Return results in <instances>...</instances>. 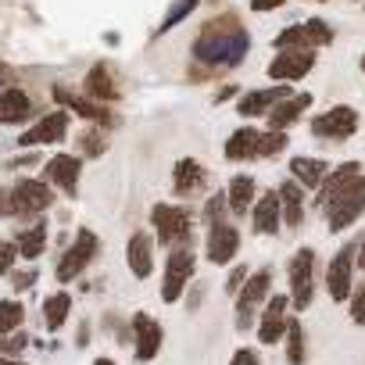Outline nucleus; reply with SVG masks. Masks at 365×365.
<instances>
[{"label": "nucleus", "instance_id": "1", "mask_svg": "<svg viewBox=\"0 0 365 365\" xmlns=\"http://www.w3.org/2000/svg\"><path fill=\"white\" fill-rule=\"evenodd\" d=\"M247 51H251V33L233 15L212 19L194 40V58L208 68H237L247 58Z\"/></svg>", "mask_w": 365, "mask_h": 365}, {"label": "nucleus", "instance_id": "2", "mask_svg": "<svg viewBox=\"0 0 365 365\" xmlns=\"http://www.w3.org/2000/svg\"><path fill=\"white\" fill-rule=\"evenodd\" d=\"M322 212H326V226H329V233H344V230H351V226L365 215V172L351 175L344 187H336V190L329 194V201L322 205Z\"/></svg>", "mask_w": 365, "mask_h": 365}, {"label": "nucleus", "instance_id": "3", "mask_svg": "<svg viewBox=\"0 0 365 365\" xmlns=\"http://www.w3.org/2000/svg\"><path fill=\"white\" fill-rule=\"evenodd\" d=\"M150 230L154 240L161 247H190V233H194V212L187 205H150Z\"/></svg>", "mask_w": 365, "mask_h": 365}, {"label": "nucleus", "instance_id": "4", "mask_svg": "<svg viewBox=\"0 0 365 365\" xmlns=\"http://www.w3.org/2000/svg\"><path fill=\"white\" fill-rule=\"evenodd\" d=\"M197 272V251L194 247H172L165 255V272H161V301L165 304H175L182 301V294H187L190 279Z\"/></svg>", "mask_w": 365, "mask_h": 365}, {"label": "nucleus", "instance_id": "5", "mask_svg": "<svg viewBox=\"0 0 365 365\" xmlns=\"http://www.w3.org/2000/svg\"><path fill=\"white\" fill-rule=\"evenodd\" d=\"M97 255H101V237L93 233V230H79L76 233V240L68 244V251L58 258V265H54V276H58V283H72V279H79L93 262H97Z\"/></svg>", "mask_w": 365, "mask_h": 365}, {"label": "nucleus", "instance_id": "6", "mask_svg": "<svg viewBox=\"0 0 365 365\" xmlns=\"http://www.w3.org/2000/svg\"><path fill=\"white\" fill-rule=\"evenodd\" d=\"M272 297V269H258L247 276V283L240 287V294L233 297L237 301V329L247 333L255 322H258V308Z\"/></svg>", "mask_w": 365, "mask_h": 365}, {"label": "nucleus", "instance_id": "7", "mask_svg": "<svg viewBox=\"0 0 365 365\" xmlns=\"http://www.w3.org/2000/svg\"><path fill=\"white\" fill-rule=\"evenodd\" d=\"M11 197H15V215H22V219L43 215L54 208V187L36 175H19L11 182Z\"/></svg>", "mask_w": 365, "mask_h": 365}, {"label": "nucleus", "instance_id": "8", "mask_svg": "<svg viewBox=\"0 0 365 365\" xmlns=\"http://www.w3.org/2000/svg\"><path fill=\"white\" fill-rule=\"evenodd\" d=\"M287 276H290V294L287 297H290V304L297 312H304L312 304V297H315V251L312 247H301L290 258Z\"/></svg>", "mask_w": 365, "mask_h": 365}, {"label": "nucleus", "instance_id": "9", "mask_svg": "<svg viewBox=\"0 0 365 365\" xmlns=\"http://www.w3.org/2000/svg\"><path fill=\"white\" fill-rule=\"evenodd\" d=\"M79 179H83V158L79 154H51L43 161V182H51L54 190H61L68 201L79 197Z\"/></svg>", "mask_w": 365, "mask_h": 365}, {"label": "nucleus", "instance_id": "10", "mask_svg": "<svg viewBox=\"0 0 365 365\" xmlns=\"http://www.w3.org/2000/svg\"><path fill=\"white\" fill-rule=\"evenodd\" d=\"M333 43V26L326 19H308V22H297L290 29H283L272 47L276 51H287V47H304V51H315V47H329Z\"/></svg>", "mask_w": 365, "mask_h": 365}, {"label": "nucleus", "instance_id": "11", "mask_svg": "<svg viewBox=\"0 0 365 365\" xmlns=\"http://www.w3.org/2000/svg\"><path fill=\"white\" fill-rule=\"evenodd\" d=\"M308 129H312V136H319V140H347V136L358 133V111H354L351 104H333V108H326L322 115H315Z\"/></svg>", "mask_w": 365, "mask_h": 365}, {"label": "nucleus", "instance_id": "12", "mask_svg": "<svg viewBox=\"0 0 365 365\" xmlns=\"http://www.w3.org/2000/svg\"><path fill=\"white\" fill-rule=\"evenodd\" d=\"M129 329H133V358L136 361H154L158 351H161V344H165L161 322L150 312H136L129 319Z\"/></svg>", "mask_w": 365, "mask_h": 365}, {"label": "nucleus", "instance_id": "13", "mask_svg": "<svg viewBox=\"0 0 365 365\" xmlns=\"http://www.w3.org/2000/svg\"><path fill=\"white\" fill-rule=\"evenodd\" d=\"M312 68H315V51H304V47H287V51H279V54L269 61V76H272L276 83H283V86L304 79Z\"/></svg>", "mask_w": 365, "mask_h": 365}, {"label": "nucleus", "instance_id": "14", "mask_svg": "<svg viewBox=\"0 0 365 365\" xmlns=\"http://www.w3.org/2000/svg\"><path fill=\"white\" fill-rule=\"evenodd\" d=\"M326 290L336 304L351 297V290H354V244H344L333 255V262L326 269Z\"/></svg>", "mask_w": 365, "mask_h": 365}, {"label": "nucleus", "instance_id": "15", "mask_svg": "<svg viewBox=\"0 0 365 365\" xmlns=\"http://www.w3.org/2000/svg\"><path fill=\"white\" fill-rule=\"evenodd\" d=\"M287 308H290V297H287V294H272V297L262 304V315H258V322H255L262 344L272 347V344L283 340V333H287V319H290Z\"/></svg>", "mask_w": 365, "mask_h": 365}, {"label": "nucleus", "instance_id": "16", "mask_svg": "<svg viewBox=\"0 0 365 365\" xmlns=\"http://www.w3.org/2000/svg\"><path fill=\"white\" fill-rule=\"evenodd\" d=\"M54 97H58V104H61L65 111L86 118V122L97 125V129H104V125L115 122V115L108 111V104H97V101H90V97H83V93H72L68 86H54Z\"/></svg>", "mask_w": 365, "mask_h": 365}, {"label": "nucleus", "instance_id": "17", "mask_svg": "<svg viewBox=\"0 0 365 365\" xmlns=\"http://www.w3.org/2000/svg\"><path fill=\"white\" fill-rule=\"evenodd\" d=\"M68 136V111L61 108V111H51V115H43L36 125H29L22 136H19V147H51V143H61Z\"/></svg>", "mask_w": 365, "mask_h": 365}, {"label": "nucleus", "instance_id": "18", "mask_svg": "<svg viewBox=\"0 0 365 365\" xmlns=\"http://www.w3.org/2000/svg\"><path fill=\"white\" fill-rule=\"evenodd\" d=\"M240 255V230L237 226H212L208 237H205V258L212 265H233V258Z\"/></svg>", "mask_w": 365, "mask_h": 365}, {"label": "nucleus", "instance_id": "19", "mask_svg": "<svg viewBox=\"0 0 365 365\" xmlns=\"http://www.w3.org/2000/svg\"><path fill=\"white\" fill-rule=\"evenodd\" d=\"M208 182V168L197 158H179L172 165V194L175 197H197Z\"/></svg>", "mask_w": 365, "mask_h": 365}, {"label": "nucleus", "instance_id": "20", "mask_svg": "<svg viewBox=\"0 0 365 365\" xmlns=\"http://www.w3.org/2000/svg\"><path fill=\"white\" fill-rule=\"evenodd\" d=\"M125 265H129V276L133 279H147L154 272V240L147 233H129L125 240Z\"/></svg>", "mask_w": 365, "mask_h": 365}, {"label": "nucleus", "instance_id": "21", "mask_svg": "<svg viewBox=\"0 0 365 365\" xmlns=\"http://www.w3.org/2000/svg\"><path fill=\"white\" fill-rule=\"evenodd\" d=\"M290 90L279 83V86H265V90H247L240 101H237V111L240 118H258V115H269L279 101H287Z\"/></svg>", "mask_w": 365, "mask_h": 365}, {"label": "nucleus", "instance_id": "22", "mask_svg": "<svg viewBox=\"0 0 365 365\" xmlns=\"http://www.w3.org/2000/svg\"><path fill=\"white\" fill-rule=\"evenodd\" d=\"M279 222H283V215H279V194L276 190H265L251 205V226H255L258 237H276L279 233Z\"/></svg>", "mask_w": 365, "mask_h": 365}, {"label": "nucleus", "instance_id": "23", "mask_svg": "<svg viewBox=\"0 0 365 365\" xmlns=\"http://www.w3.org/2000/svg\"><path fill=\"white\" fill-rule=\"evenodd\" d=\"M308 108H312V93H290L287 101H279V104L265 115V118H269V129H272V133H287Z\"/></svg>", "mask_w": 365, "mask_h": 365}, {"label": "nucleus", "instance_id": "24", "mask_svg": "<svg viewBox=\"0 0 365 365\" xmlns=\"http://www.w3.org/2000/svg\"><path fill=\"white\" fill-rule=\"evenodd\" d=\"M276 194H279V215H283V226H287V230H301V226H304V190L297 187L294 179H287Z\"/></svg>", "mask_w": 365, "mask_h": 365}, {"label": "nucleus", "instance_id": "25", "mask_svg": "<svg viewBox=\"0 0 365 365\" xmlns=\"http://www.w3.org/2000/svg\"><path fill=\"white\" fill-rule=\"evenodd\" d=\"M33 104H29V93L19 90V86H4L0 90V125H22L29 118Z\"/></svg>", "mask_w": 365, "mask_h": 365}, {"label": "nucleus", "instance_id": "26", "mask_svg": "<svg viewBox=\"0 0 365 365\" xmlns=\"http://www.w3.org/2000/svg\"><path fill=\"white\" fill-rule=\"evenodd\" d=\"M83 97H90V101H97V104L118 101L115 79H111V72H108V65H104V61H97V65L86 72V79H83Z\"/></svg>", "mask_w": 365, "mask_h": 365}, {"label": "nucleus", "instance_id": "27", "mask_svg": "<svg viewBox=\"0 0 365 365\" xmlns=\"http://www.w3.org/2000/svg\"><path fill=\"white\" fill-rule=\"evenodd\" d=\"M51 230H47V222H33V226H22L19 233H15V251H19V258H26V262H36L43 251H47V237Z\"/></svg>", "mask_w": 365, "mask_h": 365}, {"label": "nucleus", "instance_id": "28", "mask_svg": "<svg viewBox=\"0 0 365 365\" xmlns=\"http://www.w3.org/2000/svg\"><path fill=\"white\" fill-rule=\"evenodd\" d=\"M255 175H233L230 187H226V208L230 215H251V205H255Z\"/></svg>", "mask_w": 365, "mask_h": 365}, {"label": "nucleus", "instance_id": "29", "mask_svg": "<svg viewBox=\"0 0 365 365\" xmlns=\"http://www.w3.org/2000/svg\"><path fill=\"white\" fill-rule=\"evenodd\" d=\"M326 172H329V161H322V158H290V175L301 190H319Z\"/></svg>", "mask_w": 365, "mask_h": 365}, {"label": "nucleus", "instance_id": "30", "mask_svg": "<svg viewBox=\"0 0 365 365\" xmlns=\"http://www.w3.org/2000/svg\"><path fill=\"white\" fill-rule=\"evenodd\" d=\"M258 129L255 125H240L237 133H230V140H226V161H251L255 158V147H258Z\"/></svg>", "mask_w": 365, "mask_h": 365}, {"label": "nucleus", "instance_id": "31", "mask_svg": "<svg viewBox=\"0 0 365 365\" xmlns=\"http://www.w3.org/2000/svg\"><path fill=\"white\" fill-rule=\"evenodd\" d=\"M72 315V294L68 290H54L51 297H43V326L51 333H58Z\"/></svg>", "mask_w": 365, "mask_h": 365}, {"label": "nucleus", "instance_id": "32", "mask_svg": "<svg viewBox=\"0 0 365 365\" xmlns=\"http://www.w3.org/2000/svg\"><path fill=\"white\" fill-rule=\"evenodd\" d=\"M283 344H287V361H290V365H304V361H308V340H304L301 319H287Z\"/></svg>", "mask_w": 365, "mask_h": 365}, {"label": "nucleus", "instance_id": "33", "mask_svg": "<svg viewBox=\"0 0 365 365\" xmlns=\"http://www.w3.org/2000/svg\"><path fill=\"white\" fill-rule=\"evenodd\" d=\"M26 322V304L15 301V297H4L0 301V336H8V333H19Z\"/></svg>", "mask_w": 365, "mask_h": 365}, {"label": "nucleus", "instance_id": "34", "mask_svg": "<svg viewBox=\"0 0 365 365\" xmlns=\"http://www.w3.org/2000/svg\"><path fill=\"white\" fill-rule=\"evenodd\" d=\"M226 215H230V208H226V194H222V190H215V194L205 201L201 219H205V226L212 230V226H226Z\"/></svg>", "mask_w": 365, "mask_h": 365}, {"label": "nucleus", "instance_id": "35", "mask_svg": "<svg viewBox=\"0 0 365 365\" xmlns=\"http://www.w3.org/2000/svg\"><path fill=\"white\" fill-rule=\"evenodd\" d=\"M76 143L83 147V154H86V158H101V154L108 150V136H104V133H101L97 125H90V129H83ZM83 154H79V158H83Z\"/></svg>", "mask_w": 365, "mask_h": 365}, {"label": "nucleus", "instance_id": "36", "mask_svg": "<svg viewBox=\"0 0 365 365\" xmlns=\"http://www.w3.org/2000/svg\"><path fill=\"white\" fill-rule=\"evenodd\" d=\"M201 4V0H175V4L165 11V19H161V26H158V33H168V29H175L187 15H194V8Z\"/></svg>", "mask_w": 365, "mask_h": 365}, {"label": "nucleus", "instance_id": "37", "mask_svg": "<svg viewBox=\"0 0 365 365\" xmlns=\"http://www.w3.org/2000/svg\"><path fill=\"white\" fill-rule=\"evenodd\" d=\"M283 150H287V133H272V129H265V133L258 136L255 158H276V154H283Z\"/></svg>", "mask_w": 365, "mask_h": 365}, {"label": "nucleus", "instance_id": "38", "mask_svg": "<svg viewBox=\"0 0 365 365\" xmlns=\"http://www.w3.org/2000/svg\"><path fill=\"white\" fill-rule=\"evenodd\" d=\"M26 347H29V333H26V329L0 336V358H22Z\"/></svg>", "mask_w": 365, "mask_h": 365}, {"label": "nucleus", "instance_id": "39", "mask_svg": "<svg viewBox=\"0 0 365 365\" xmlns=\"http://www.w3.org/2000/svg\"><path fill=\"white\" fill-rule=\"evenodd\" d=\"M19 265V251L11 240H0V276H11V269Z\"/></svg>", "mask_w": 365, "mask_h": 365}, {"label": "nucleus", "instance_id": "40", "mask_svg": "<svg viewBox=\"0 0 365 365\" xmlns=\"http://www.w3.org/2000/svg\"><path fill=\"white\" fill-rule=\"evenodd\" d=\"M247 276H251V269H247V265H237V269L230 272V279H226V294H230V297H237V294H240V287L247 283Z\"/></svg>", "mask_w": 365, "mask_h": 365}, {"label": "nucleus", "instance_id": "41", "mask_svg": "<svg viewBox=\"0 0 365 365\" xmlns=\"http://www.w3.org/2000/svg\"><path fill=\"white\" fill-rule=\"evenodd\" d=\"M230 365H262V354L255 347H237L233 358H230Z\"/></svg>", "mask_w": 365, "mask_h": 365}, {"label": "nucleus", "instance_id": "42", "mask_svg": "<svg viewBox=\"0 0 365 365\" xmlns=\"http://www.w3.org/2000/svg\"><path fill=\"white\" fill-rule=\"evenodd\" d=\"M33 283H36V269H26V272L11 269V287H15V290H29Z\"/></svg>", "mask_w": 365, "mask_h": 365}, {"label": "nucleus", "instance_id": "43", "mask_svg": "<svg viewBox=\"0 0 365 365\" xmlns=\"http://www.w3.org/2000/svg\"><path fill=\"white\" fill-rule=\"evenodd\" d=\"M15 215V197H11V187H0V219H11Z\"/></svg>", "mask_w": 365, "mask_h": 365}, {"label": "nucleus", "instance_id": "44", "mask_svg": "<svg viewBox=\"0 0 365 365\" xmlns=\"http://www.w3.org/2000/svg\"><path fill=\"white\" fill-rule=\"evenodd\" d=\"M287 0H251V11H258V15H265V11H276V8H283Z\"/></svg>", "mask_w": 365, "mask_h": 365}, {"label": "nucleus", "instance_id": "45", "mask_svg": "<svg viewBox=\"0 0 365 365\" xmlns=\"http://www.w3.org/2000/svg\"><path fill=\"white\" fill-rule=\"evenodd\" d=\"M36 161V154H15V158H8V168H22V165H33Z\"/></svg>", "mask_w": 365, "mask_h": 365}, {"label": "nucleus", "instance_id": "46", "mask_svg": "<svg viewBox=\"0 0 365 365\" xmlns=\"http://www.w3.org/2000/svg\"><path fill=\"white\" fill-rule=\"evenodd\" d=\"M237 90H240V86H222V90L215 93V104H222V101H233V97H237Z\"/></svg>", "mask_w": 365, "mask_h": 365}, {"label": "nucleus", "instance_id": "47", "mask_svg": "<svg viewBox=\"0 0 365 365\" xmlns=\"http://www.w3.org/2000/svg\"><path fill=\"white\" fill-rule=\"evenodd\" d=\"M76 344H79V347H86V344H90V326H86V322L79 326V333H76Z\"/></svg>", "mask_w": 365, "mask_h": 365}, {"label": "nucleus", "instance_id": "48", "mask_svg": "<svg viewBox=\"0 0 365 365\" xmlns=\"http://www.w3.org/2000/svg\"><path fill=\"white\" fill-rule=\"evenodd\" d=\"M354 265H358V269L365 272V240H361V244L354 247Z\"/></svg>", "mask_w": 365, "mask_h": 365}, {"label": "nucleus", "instance_id": "49", "mask_svg": "<svg viewBox=\"0 0 365 365\" xmlns=\"http://www.w3.org/2000/svg\"><path fill=\"white\" fill-rule=\"evenodd\" d=\"M0 365H26L22 358H0Z\"/></svg>", "mask_w": 365, "mask_h": 365}, {"label": "nucleus", "instance_id": "50", "mask_svg": "<svg viewBox=\"0 0 365 365\" xmlns=\"http://www.w3.org/2000/svg\"><path fill=\"white\" fill-rule=\"evenodd\" d=\"M4 83H8V68L0 65V90H4Z\"/></svg>", "mask_w": 365, "mask_h": 365}, {"label": "nucleus", "instance_id": "51", "mask_svg": "<svg viewBox=\"0 0 365 365\" xmlns=\"http://www.w3.org/2000/svg\"><path fill=\"white\" fill-rule=\"evenodd\" d=\"M93 365H118V361H115V358H97Z\"/></svg>", "mask_w": 365, "mask_h": 365}, {"label": "nucleus", "instance_id": "52", "mask_svg": "<svg viewBox=\"0 0 365 365\" xmlns=\"http://www.w3.org/2000/svg\"><path fill=\"white\" fill-rule=\"evenodd\" d=\"M361 72H365V58H361Z\"/></svg>", "mask_w": 365, "mask_h": 365}, {"label": "nucleus", "instance_id": "53", "mask_svg": "<svg viewBox=\"0 0 365 365\" xmlns=\"http://www.w3.org/2000/svg\"><path fill=\"white\" fill-rule=\"evenodd\" d=\"M361 294H365V283H361Z\"/></svg>", "mask_w": 365, "mask_h": 365}, {"label": "nucleus", "instance_id": "54", "mask_svg": "<svg viewBox=\"0 0 365 365\" xmlns=\"http://www.w3.org/2000/svg\"><path fill=\"white\" fill-rule=\"evenodd\" d=\"M358 4H365V0H358Z\"/></svg>", "mask_w": 365, "mask_h": 365}]
</instances>
